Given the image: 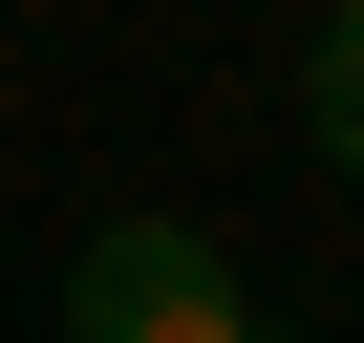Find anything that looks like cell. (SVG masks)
<instances>
[{
    "label": "cell",
    "instance_id": "cell-1",
    "mask_svg": "<svg viewBox=\"0 0 364 343\" xmlns=\"http://www.w3.org/2000/svg\"><path fill=\"white\" fill-rule=\"evenodd\" d=\"M65 343H257V279L193 236V215H107L65 258Z\"/></svg>",
    "mask_w": 364,
    "mask_h": 343
},
{
    "label": "cell",
    "instance_id": "cell-2",
    "mask_svg": "<svg viewBox=\"0 0 364 343\" xmlns=\"http://www.w3.org/2000/svg\"><path fill=\"white\" fill-rule=\"evenodd\" d=\"M300 129L364 172V0H321V43H300Z\"/></svg>",
    "mask_w": 364,
    "mask_h": 343
}]
</instances>
